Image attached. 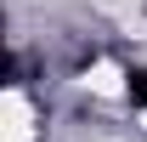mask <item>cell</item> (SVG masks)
<instances>
[{
    "label": "cell",
    "instance_id": "1",
    "mask_svg": "<svg viewBox=\"0 0 147 142\" xmlns=\"http://www.w3.org/2000/svg\"><path fill=\"white\" fill-rule=\"evenodd\" d=\"M0 142H34V102L17 85H6L0 97Z\"/></svg>",
    "mask_w": 147,
    "mask_h": 142
},
{
    "label": "cell",
    "instance_id": "2",
    "mask_svg": "<svg viewBox=\"0 0 147 142\" xmlns=\"http://www.w3.org/2000/svg\"><path fill=\"white\" fill-rule=\"evenodd\" d=\"M85 85H91L96 97H125V68H119V63H91Z\"/></svg>",
    "mask_w": 147,
    "mask_h": 142
}]
</instances>
